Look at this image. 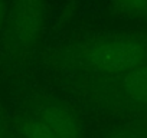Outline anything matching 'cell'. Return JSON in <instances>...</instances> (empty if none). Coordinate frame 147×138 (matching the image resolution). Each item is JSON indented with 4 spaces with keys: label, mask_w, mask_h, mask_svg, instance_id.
<instances>
[{
    "label": "cell",
    "mask_w": 147,
    "mask_h": 138,
    "mask_svg": "<svg viewBox=\"0 0 147 138\" xmlns=\"http://www.w3.org/2000/svg\"><path fill=\"white\" fill-rule=\"evenodd\" d=\"M113 138H136V137L134 135H130V134H118V135H115Z\"/></svg>",
    "instance_id": "8"
},
{
    "label": "cell",
    "mask_w": 147,
    "mask_h": 138,
    "mask_svg": "<svg viewBox=\"0 0 147 138\" xmlns=\"http://www.w3.org/2000/svg\"><path fill=\"white\" fill-rule=\"evenodd\" d=\"M3 15H5V5H3V0H0V25L3 22Z\"/></svg>",
    "instance_id": "7"
},
{
    "label": "cell",
    "mask_w": 147,
    "mask_h": 138,
    "mask_svg": "<svg viewBox=\"0 0 147 138\" xmlns=\"http://www.w3.org/2000/svg\"><path fill=\"white\" fill-rule=\"evenodd\" d=\"M43 2L42 0H16L13 26L18 39L22 43L33 42L42 29Z\"/></svg>",
    "instance_id": "2"
},
{
    "label": "cell",
    "mask_w": 147,
    "mask_h": 138,
    "mask_svg": "<svg viewBox=\"0 0 147 138\" xmlns=\"http://www.w3.org/2000/svg\"><path fill=\"white\" fill-rule=\"evenodd\" d=\"M85 60L90 66L102 72L133 71L143 60V49L138 43L128 39L107 38L88 48Z\"/></svg>",
    "instance_id": "1"
},
{
    "label": "cell",
    "mask_w": 147,
    "mask_h": 138,
    "mask_svg": "<svg viewBox=\"0 0 147 138\" xmlns=\"http://www.w3.org/2000/svg\"><path fill=\"white\" fill-rule=\"evenodd\" d=\"M36 117L56 138H81V124L71 109L59 104L43 107Z\"/></svg>",
    "instance_id": "3"
},
{
    "label": "cell",
    "mask_w": 147,
    "mask_h": 138,
    "mask_svg": "<svg viewBox=\"0 0 147 138\" xmlns=\"http://www.w3.org/2000/svg\"><path fill=\"white\" fill-rule=\"evenodd\" d=\"M123 86L125 94L134 102L147 105V66L130 71L124 78Z\"/></svg>",
    "instance_id": "4"
},
{
    "label": "cell",
    "mask_w": 147,
    "mask_h": 138,
    "mask_svg": "<svg viewBox=\"0 0 147 138\" xmlns=\"http://www.w3.org/2000/svg\"><path fill=\"white\" fill-rule=\"evenodd\" d=\"M117 2L127 12H133L137 15L147 12V0H117Z\"/></svg>",
    "instance_id": "6"
},
{
    "label": "cell",
    "mask_w": 147,
    "mask_h": 138,
    "mask_svg": "<svg viewBox=\"0 0 147 138\" xmlns=\"http://www.w3.org/2000/svg\"><path fill=\"white\" fill-rule=\"evenodd\" d=\"M23 138H56L51 129L35 115L23 121L22 124Z\"/></svg>",
    "instance_id": "5"
}]
</instances>
